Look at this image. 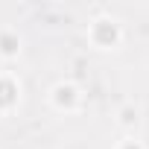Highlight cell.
<instances>
[{
    "label": "cell",
    "instance_id": "cell-1",
    "mask_svg": "<svg viewBox=\"0 0 149 149\" xmlns=\"http://www.w3.org/2000/svg\"><path fill=\"white\" fill-rule=\"evenodd\" d=\"M53 94H56V102H58V105H64V102L70 105V102L79 100V94H76V88H73V85H58Z\"/></svg>",
    "mask_w": 149,
    "mask_h": 149
},
{
    "label": "cell",
    "instance_id": "cell-2",
    "mask_svg": "<svg viewBox=\"0 0 149 149\" xmlns=\"http://www.w3.org/2000/svg\"><path fill=\"white\" fill-rule=\"evenodd\" d=\"M21 47H18V38H12L9 32H3V35H0V53H3V56H15Z\"/></svg>",
    "mask_w": 149,
    "mask_h": 149
},
{
    "label": "cell",
    "instance_id": "cell-3",
    "mask_svg": "<svg viewBox=\"0 0 149 149\" xmlns=\"http://www.w3.org/2000/svg\"><path fill=\"white\" fill-rule=\"evenodd\" d=\"M134 120H137V111H132V108H123V111H120V123H123V126H132Z\"/></svg>",
    "mask_w": 149,
    "mask_h": 149
},
{
    "label": "cell",
    "instance_id": "cell-4",
    "mask_svg": "<svg viewBox=\"0 0 149 149\" xmlns=\"http://www.w3.org/2000/svg\"><path fill=\"white\" fill-rule=\"evenodd\" d=\"M123 149H140V146H137L134 140H126V143H123Z\"/></svg>",
    "mask_w": 149,
    "mask_h": 149
}]
</instances>
